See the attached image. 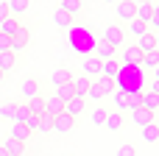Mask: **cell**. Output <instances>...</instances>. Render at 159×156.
<instances>
[{"mask_svg":"<svg viewBox=\"0 0 159 156\" xmlns=\"http://www.w3.org/2000/svg\"><path fill=\"white\" fill-rule=\"evenodd\" d=\"M75 128V117H70V114H56L53 117V131H59V134H67V131H73Z\"/></svg>","mask_w":159,"mask_h":156,"instance_id":"12","label":"cell"},{"mask_svg":"<svg viewBox=\"0 0 159 156\" xmlns=\"http://www.w3.org/2000/svg\"><path fill=\"white\" fill-rule=\"evenodd\" d=\"M0 156H8V154H6V148H3V145H0Z\"/></svg>","mask_w":159,"mask_h":156,"instance_id":"47","label":"cell"},{"mask_svg":"<svg viewBox=\"0 0 159 156\" xmlns=\"http://www.w3.org/2000/svg\"><path fill=\"white\" fill-rule=\"evenodd\" d=\"M106 114H109V112H106L103 106H95V109L89 112V120H92L95 126H103V123H106Z\"/></svg>","mask_w":159,"mask_h":156,"instance_id":"33","label":"cell"},{"mask_svg":"<svg viewBox=\"0 0 159 156\" xmlns=\"http://www.w3.org/2000/svg\"><path fill=\"white\" fill-rule=\"evenodd\" d=\"M6 50H11V36H3L0 33V53H6Z\"/></svg>","mask_w":159,"mask_h":156,"instance_id":"42","label":"cell"},{"mask_svg":"<svg viewBox=\"0 0 159 156\" xmlns=\"http://www.w3.org/2000/svg\"><path fill=\"white\" fill-rule=\"evenodd\" d=\"M8 137H11V140H17V142H22V145H25V140H28V137H31V134H28V128H25V126H22V123H11V131H8Z\"/></svg>","mask_w":159,"mask_h":156,"instance_id":"22","label":"cell"},{"mask_svg":"<svg viewBox=\"0 0 159 156\" xmlns=\"http://www.w3.org/2000/svg\"><path fill=\"white\" fill-rule=\"evenodd\" d=\"M143 109H148V112H159V98L154 92H148V89H143Z\"/></svg>","mask_w":159,"mask_h":156,"instance_id":"24","label":"cell"},{"mask_svg":"<svg viewBox=\"0 0 159 156\" xmlns=\"http://www.w3.org/2000/svg\"><path fill=\"white\" fill-rule=\"evenodd\" d=\"M84 106H87V98H70L67 103H64V114H70V117H78L81 112H84Z\"/></svg>","mask_w":159,"mask_h":156,"instance_id":"15","label":"cell"},{"mask_svg":"<svg viewBox=\"0 0 159 156\" xmlns=\"http://www.w3.org/2000/svg\"><path fill=\"white\" fill-rule=\"evenodd\" d=\"M115 156H137V148H134L131 142H126V145L117 148V154H115Z\"/></svg>","mask_w":159,"mask_h":156,"instance_id":"40","label":"cell"},{"mask_svg":"<svg viewBox=\"0 0 159 156\" xmlns=\"http://www.w3.org/2000/svg\"><path fill=\"white\" fill-rule=\"evenodd\" d=\"M81 75H87V78H98V75H101V59H95V56H84Z\"/></svg>","mask_w":159,"mask_h":156,"instance_id":"10","label":"cell"},{"mask_svg":"<svg viewBox=\"0 0 159 156\" xmlns=\"http://www.w3.org/2000/svg\"><path fill=\"white\" fill-rule=\"evenodd\" d=\"M112 92H115V81H112V78H103V75H98V78L92 81L89 92H87V100L101 103L103 98H112Z\"/></svg>","mask_w":159,"mask_h":156,"instance_id":"3","label":"cell"},{"mask_svg":"<svg viewBox=\"0 0 159 156\" xmlns=\"http://www.w3.org/2000/svg\"><path fill=\"white\" fill-rule=\"evenodd\" d=\"M129 31H131L137 39H140V36H145V33H151V28H148L145 22H140V20H131V22H129Z\"/></svg>","mask_w":159,"mask_h":156,"instance_id":"32","label":"cell"},{"mask_svg":"<svg viewBox=\"0 0 159 156\" xmlns=\"http://www.w3.org/2000/svg\"><path fill=\"white\" fill-rule=\"evenodd\" d=\"M143 81H145V70L143 67H126L120 64V73L115 75V89L117 92H143Z\"/></svg>","mask_w":159,"mask_h":156,"instance_id":"2","label":"cell"},{"mask_svg":"<svg viewBox=\"0 0 159 156\" xmlns=\"http://www.w3.org/2000/svg\"><path fill=\"white\" fill-rule=\"evenodd\" d=\"M103 39H106L109 45L120 47V45H123V39H126V31H123V25H106V28H103Z\"/></svg>","mask_w":159,"mask_h":156,"instance_id":"7","label":"cell"},{"mask_svg":"<svg viewBox=\"0 0 159 156\" xmlns=\"http://www.w3.org/2000/svg\"><path fill=\"white\" fill-rule=\"evenodd\" d=\"M14 64H17V56H14L11 50H6V53H0V70H3V73H6V70H11Z\"/></svg>","mask_w":159,"mask_h":156,"instance_id":"34","label":"cell"},{"mask_svg":"<svg viewBox=\"0 0 159 156\" xmlns=\"http://www.w3.org/2000/svg\"><path fill=\"white\" fill-rule=\"evenodd\" d=\"M61 112H64V100H61L56 92H50V95L45 98V114L56 117V114H61Z\"/></svg>","mask_w":159,"mask_h":156,"instance_id":"11","label":"cell"},{"mask_svg":"<svg viewBox=\"0 0 159 156\" xmlns=\"http://www.w3.org/2000/svg\"><path fill=\"white\" fill-rule=\"evenodd\" d=\"M3 75H6V73H3V70H0V81H3Z\"/></svg>","mask_w":159,"mask_h":156,"instance_id":"48","label":"cell"},{"mask_svg":"<svg viewBox=\"0 0 159 156\" xmlns=\"http://www.w3.org/2000/svg\"><path fill=\"white\" fill-rule=\"evenodd\" d=\"M6 6H8V17H14V20H17L20 14H25V8H28L25 0H8Z\"/></svg>","mask_w":159,"mask_h":156,"instance_id":"28","label":"cell"},{"mask_svg":"<svg viewBox=\"0 0 159 156\" xmlns=\"http://www.w3.org/2000/svg\"><path fill=\"white\" fill-rule=\"evenodd\" d=\"M20 25H22L20 20H14V17H6V20L0 22V33H3V36H14Z\"/></svg>","mask_w":159,"mask_h":156,"instance_id":"23","label":"cell"},{"mask_svg":"<svg viewBox=\"0 0 159 156\" xmlns=\"http://www.w3.org/2000/svg\"><path fill=\"white\" fill-rule=\"evenodd\" d=\"M154 39H157V50H159V31H157V33H154Z\"/></svg>","mask_w":159,"mask_h":156,"instance_id":"46","label":"cell"},{"mask_svg":"<svg viewBox=\"0 0 159 156\" xmlns=\"http://www.w3.org/2000/svg\"><path fill=\"white\" fill-rule=\"evenodd\" d=\"M59 8H64L70 17H75V14L81 11V0H61V6H59Z\"/></svg>","mask_w":159,"mask_h":156,"instance_id":"35","label":"cell"},{"mask_svg":"<svg viewBox=\"0 0 159 156\" xmlns=\"http://www.w3.org/2000/svg\"><path fill=\"white\" fill-rule=\"evenodd\" d=\"M115 14H117L120 22H131V20L137 17V3H126V0L117 3V6H115Z\"/></svg>","mask_w":159,"mask_h":156,"instance_id":"9","label":"cell"},{"mask_svg":"<svg viewBox=\"0 0 159 156\" xmlns=\"http://www.w3.org/2000/svg\"><path fill=\"white\" fill-rule=\"evenodd\" d=\"M140 131H143V140H145L148 145L159 142V123H151V126H145V128H140Z\"/></svg>","mask_w":159,"mask_h":156,"instance_id":"25","label":"cell"},{"mask_svg":"<svg viewBox=\"0 0 159 156\" xmlns=\"http://www.w3.org/2000/svg\"><path fill=\"white\" fill-rule=\"evenodd\" d=\"M120 73V61L117 59H109V61H101V75L103 78H112L115 81V75Z\"/></svg>","mask_w":159,"mask_h":156,"instance_id":"17","label":"cell"},{"mask_svg":"<svg viewBox=\"0 0 159 156\" xmlns=\"http://www.w3.org/2000/svg\"><path fill=\"white\" fill-rule=\"evenodd\" d=\"M20 95H22L25 100L36 98V95H39V81H36V78H25V81H22V87H20Z\"/></svg>","mask_w":159,"mask_h":156,"instance_id":"16","label":"cell"},{"mask_svg":"<svg viewBox=\"0 0 159 156\" xmlns=\"http://www.w3.org/2000/svg\"><path fill=\"white\" fill-rule=\"evenodd\" d=\"M143 106V92H129V112Z\"/></svg>","mask_w":159,"mask_h":156,"instance_id":"37","label":"cell"},{"mask_svg":"<svg viewBox=\"0 0 159 156\" xmlns=\"http://www.w3.org/2000/svg\"><path fill=\"white\" fill-rule=\"evenodd\" d=\"M6 17H8V6H6V3H0V22H3Z\"/></svg>","mask_w":159,"mask_h":156,"instance_id":"43","label":"cell"},{"mask_svg":"<svg viewBox=\"0 0 159 156\" xmlns=\"http://www.w3.org/2000/svg\"><path fill=\"white\" fill-rule=\"evenodd\" d=\"M28 39H31V31H28L25 25H20V28H17V33L11 36V53H14V56H20V53L28 47Z\"/></svg>","mask_w":159,"mask_h":156,"instance_id":"4","label":"cell"},{"mask_svg":"<svg viewBox=\"0 0 159 156\" xmlns=\"http://www.w3.org/2000/svg\"><path fill=\"white\" fill-rule=\"evenodd\" d=\"M103 126H106L109 131H120V128H123V114H120V112H109Z\"/></svg>","mask_w":159,"mask_h":156,"instance_id":"26","label":"cell"},{"mask_svg":"<svg viewBox=\"0 0 159 156\" xmlns=\"http://www.w3.org/2000/svg\"><path fill=\"white\" fill-rule=\"evenodd\" d=\"M137 50L145 56V53H151V50H157V39H154V33H145V36H140L137 39Z\"/></svg>","mask_w":159,"mask_h":156,"instance_id":"19","label":"cell"},{"mask_svg":"<svg viewBox=\"0 0 159 156\" xmlns=\"http://www.w3.org/2000/svg\"><path fill=\"white\" fill-rule=\"evenodd\" d=\"M0 117L14 123V117H17V103H14V100H3V103H0Z\"/></svg>","mask_w":159,"mask_h":156,"instance_id":"27","label":"cell"},{"mask_svg":"<svg viewBox=\"0 0 159 156\" xmlns=\"http://www.w3.org/2000/svg\"><path fill=\"white\" fill-rule=\"evenodd\" d=\"M25 106H28V112H31V114H36V117H42V114H45V98H42V95H36V98L25 100Z\"/></svg>","mask_w":159,"mask_h":156,"instance_id":"21","label":"cell"},{"mask_svg":"<svg viewBox=\"0 0 159 156\" xmlns=\"http://www.w3.org/2000/svg\"><path fill=\"white\" fill-rule=\"evenodd\" d=\"M89 87H92V78H87V75H73V92H75V98H87V92H89Z\"/></svg>","mask_w":159,"mask_h":156,"instance_id":"13","label":"cell"},{"mask_svg":"<svg viewBox=\"0 0 159 156\" xmlns=\"http://www.w3.org/2000/svg\"><path fill=\"white\" fill-rule=\"evenodd\" d=\"M131 114V123L134 126H140V128H145V126H151V123H157V114L154 112H148V109H134V112H129Z\"/></svg>","mask_w":159,"mask_h":156,"instance_id":"8","label":"cell"},{"mask_svg":"<svg viewBox=\"0 0 159 156\" xmlns=\"http://www.w3.org/2000/svg\"><path fill=\"white\" fill-rule=\"evenodd\" d=\"M53 25H59V28H70V25H73V17H70L64 8L56 6V8H53Z\"/></svg>","mask_w":159,"mask_h":156,"instance_id":"18","label":"cell"},{"mask_svg":"<svg viewBox=\"0 0 159 156\" xmlns=\"http://www.w3.org/2000/svg\"><path fill=\"white\" fill-rule=\"evenodd\" d=\"M39 131H42V134L53 131V117H50V114H42V117H39Z\"/></svg>","mask_w":159,"mask_h":156,"instance_id":"39","label":"cell"},{"mask_svg":"<svg viewBox=\"0 0 159 156\" xmlns=\"http://www.w3.org/2000/svg\"><path fill=\"white\" fill-rule=\"evenodd\" d=\"M120 64H126V67H140V64H143V53L137 50V45L123 47V53H120Z\"/></svg>","mask_w":159,"mask_h":156,"instance_id":"6","label":"cell"},{"mask_svg":"<svg viewBox=\"0 0 159 156\" xmlns=\"http://www.w3.org/2000/svg\"><path fill=\"white\" fill-rule=\"evenodd\" d=\"M31 112H28V106L25 103H17V117H14V123H25V117H28Z\"/></svg>","mask_w":159,"mask_h":156,"instance_id":"41","label":"cell"},{"mask_svg":"<svg viewBox=\"0 0 159 156\" xmlns=\"http://www.w3.org/2000/svg\"><path fill=\"white\" fill-rule=\"evenodd\" d=\"M50 84H53V89H59V87H64V84H73V73L64 70V67H59V70L50 73Z\"/></svg>","mask_w":159,"mask_h":156,"instance_id":"14","label":"cell"},{"mask_svg":"<svg viewBox=\"0 0 159 156\" xmlns=\"http://www.w3.org/2000/svg\"><path fill=\"white\" fill-rule=\"evenodd\" d=\"M115 53H117V47H115V45H109L103 36L95 42V50H92V56H95V59H101V61H109V59H115Z\"/></svg>","mask_w":159,"mask_h":156,"instance_id":"5","label":"cell"},{"mask_svg":"<svg viewBox=\"0 0 159 156\" xmlns=\"http://www.w3.org/2000/svg\"><path fill=\"white\" fill-rule=\"evenodd\" d=\"M53 92H56V95H59V98H61L64 103H67V100H70V98L75 95V92H73V84H64V87H59V89H53Z\"/></svg>","mask_w":159,"mask_h":156,"instance_id":"36","label":"cell"},{"mask_svg":"<svg viewBox=\"0 0 159 156\" xmlns=\"http://www.w3.org/2000/svg\"><path fill=\"white\" fill-rule=\"evenodd\" d=\"M112 103H115L117 112H129V95H126V92H117V89H115V92H112Z\"/></svg>","mask_w":159,"mask_h":156,"instance_id":"29","label":"cell"},{"mask_svg":"<svg viewBox=\"0 0 159 156\" xmlns=\"http://www.w3.org/2000/svg\"><path fill=\"white\" fill-rule=\"evenodd\" d=\"M22 126L28 128V134H34V131H39V117H36V114H28Z\"/></svg>","mask_w":159,"mask_h":156,"instance_id":"38","label":"cell"},{"mask_svg":"<svg viewBox=\"0 0 159 156\" xmlns=\"http://www.w3.org/2000/svg\"><path fill=\"white\" fill-rule=\"evenodd\" d=\"M154 81H159V67H154Z\"/></svg>","mask_w":159,"mask_h":156,"instance_id":"45","label":"cell"},{"mask_svg":"<svg viewBox=\"0 0 159 156\" xmlns=\"http://www.w3.org/2000/svg\"><path fill=\"white\" fill-rule=\"evenodd\" d=\"M67 42H70V47H73L75 53L92 56L98 36H95V31H92L89 25H70V28H67Z\"/></svg>","mask_w":159,"mask_h":156,"instance_id":"1","label":"cell"},{"mask_svg":"<svg viewBox=\"0 0 159 156\" xmlns=\"http://www.w3.org/2000/svg\"><path fill=\"white\" fill-rule=\"evenodd\" d=\"M140 67H143V70H154V67H159V50H151V53H145Z\"/></svg>","mask_w":159,"mask_h":156,"instance_id":"31","label":"cell"},{"mask_svg":"<svg viewBox=\"0 0 159 156\" xmlns=\"http://www.w3.org/2000/svg\"><path fill=\"white\" fill-rule=\"evenodd\" d=\"M3 148H6V154H8V156H22V151H25V145L17 142V140H11V137L3 142Z\"/></svg>","mask_w":159,"mask_h":156,"instance_id":"30","label":"cell"},{"mask_svg":"<svg viewBox=\"0 0 159 156\" xmlns=\"http://www.w3.org/2000/svg\"><path fill=\"white\" fill-rule=\"evenodd\" d=\"M151 14H154V3H137V17L134 20H140V22H151Z\"/></svg>","mask_w":159,"mask_h":156,"instance_id":"20","label":"cell"},{"mask_svg":"<svg viewBox=\"0 0 159 156\" xmlns=\"http://www.w3.org/2000/svg\"><path fill=\"white\" fill-rule=\"evenodd\" d=\"M148 92H154V95L159 98V81H154V84H151V89H148Z\"/></svg>","mask_w":159,"mask_h":156,"instance_id":"44","label":"cell"}]
</instances>
